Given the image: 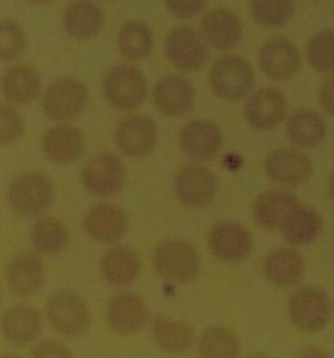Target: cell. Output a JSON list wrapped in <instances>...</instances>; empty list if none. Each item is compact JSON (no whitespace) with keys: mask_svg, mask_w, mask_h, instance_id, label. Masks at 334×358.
I'll return each instance as SVG.
<instances>
[{"mask_svg":"<svg viewBox=\"0 0 334 358\" xmlns=\"http://www.w3.org/2000/svg\"><path fill=\"white\" fill-rule=\"evenodd\" d=\"M46 314L52 329L66 338H80L90 327L92 319L87 303L71 290H59L50 296Z\"/></svg>","mask_w":334,"mask_h":358,"instance_id":"2","label":"cell"},{"mask_svg":"<svg viewBox=\"0 0 334 358\" xmlns=\"http://www.w3.org/2000/svg\"><path fill=\"white\" fill-rule=\"evenodd\" d=\"M289 314L295 326L307 332L324 329L332 317V303L324 290L305 287L289 299Z\"/></svg>","mask_w":334,"mask_h":358,"instance_id":"8","label":"cell"},{"mask_svg":"<svg viewBox=\"0 0 334 358\" xmlns=\"http://www.w3.org/2000/svg\"><path fill=\"white\" fill-rule=\"evenodd\" d=\"M264 271L272 284L279 288H290L305 276V258L294 249H277L266 257Z\"/></svg>","mask_w":334,"mask_h":358,"instance_id":"25","label":"cell"},{"mask_svg":"<svg viewBox=\"0 0 334 358\" xmlns=\"http://www.w3.org/2000/svg\"><path fill=\"white\" fill-rule=\"evenodd\" d=\"M7 199L17 216L31 219L49 208L54 199V186L45 176L24 174L10 183Z\"/></svg>","mask_w":334,"mask_h":358,"instance_id":"4","label":"cell"},{"mask_svg":"<svg viewBox=\"0 0 334 358\" xmlns=\"http://www.w3.org/2000/svg\"><path fill=\"white\" fill-rule=\"evenodd\" d=\"M30 3H34V4H46L50 3L51 0H29Z\"/></svg>","mask_w":334,"mask_h":358,"instance_id":"43","label":"cell"},{"mask_svg":"<svg viewBox=\"0 0 334 358\" xmlns=\"http://www.w3.org/2000/svg\"><path fill=\"white\" fill-rule=\"evenodd\" d=\"M208 0H164L166 10L177 19L187 20L201 13Z\"/></svg>","mask_w":334,"mask_h":358,"instance_id":"39","label":"cell"},{"mask_svg":"<svg viewBox=\"0 0 334 358\" xmlns=\"http://www.w3.org/2000/svg\"><path fill=\"white\" fill-rule=\"evenodd\" d=\"M108 326L119 335H133L145 327L147 308L144 299L132 293L111 299L106 310Z\"/></svg>","mask_w":334,"mask_h":358,"instance_id":"19","label":"cell"},{"mask_svg":"<svg viewBox=\"0 0 334 358\" xmlns=\"http://www.w3.org/2000/svg\"><path fill=\"white\" fill-rule=\"evenodd\" d=\"M208 81L219 99L238 102L254 88L255 71L251 63L239 55H225L215 62Z\"/></svg>","mask_w":334,"mask_h":358,"instance_id":"1","label":"cell"},{"mask_svg":"<svg viewBox=\"0 0 334 358\" xmlns=\"http://www.w3.org/2000/svg\"><path fill=\"white\" fill-rule=\"evenodd\" d=\"M24 134V123L20 115L8 105L0 108V143L10 145L20 139Z\"/></svg>","mask_w":334,"mask_h":358,"instance_id":"38","label":"cell"},{"mask_svg":"<svg viewBox=\"0 0 334 358\" xmlns=\"http://www.w3.org/2000/svg\"><path fill=\"white\" fill-rule=\"evenodd\" d=\"M328 189H329V195H331V198L334 201V170L332 171V174H331V177H329V182H328Z\"/></svg>","mask_w":334,"mask_h":358,"instance_id":"42","label":"cell"},{"mask_svg":"<svg viewBox=\"0 0 334 358\" xmlns=\"http://www.w3.org/2000/svg\"><path fill=\"white\" fill-rule=\"evenodd\" d=\"M88 100V88L81 80L63 76L50 83L43 94L42 108L50 120L63 122L80 115Z\"/></svg>","mask_w":334,"mask_h":358,"instance_id":"5","label":"cell"},{"mask_svg":"<svg viewBox=\"0 0 334 358\" xmlns=\"http://www.w3.org/2000/svg\"><path fill=\"white\" fill-rule=\"evenodd\" d=\"M198 353L205 358H233L240 353V341L225 327L208 329L198 344Z\"/></svg>","mask_w":334,"mask_h":358,"instance_id":"35","label":"cell"},{"mask_svg":"<svg viewBox=\"0 0 334 358\" xmlns=\"http://www.w3.org/2000/svg\"><path fill=\"white\" fill-rule=\"evenodd\" d=\"M153 336L158 347L165 352L182 353L194 344L195 332L183 322L157 318L153 323Z\"/></svg>","mask_w":334,"mask_h":358,"instance_id":"32","label":"cell"},{"mask_svg":"<svg viewBox=\"0 0 334 358\" xmlns=\"http://www.w3.org/2000/svg\"><path fill=\"white\" fill-rule=\"evenodd\" d=\"M84 225L92 238L102 243H112L127 233L128 217L118 206L99 203L89 209Z\"/></svg>","mask_w":334,"mask_h":358,"instance_id":"20","label":"cell"},{"mask_svg":"<svg viewBox=\"0 0 334 358\" xmlns=\"http://www.w3.org/2000/svg\"><path fill=\"white\" fill-rule=\"evenodd\" d=\"M201 31L191 27H177L167 36L165 52L167 59L177 70L194 72L201 70L209 60V48Z\"/></svg>","mask_w":334,"mask_h":358,"instance_id":"7","label":"cell"},{"mask_svg":"<svg viewBox=\"0 0 334 358\" xmlns=\"http://www.w3.org/2000/svg\"><path fill=\"white\" fill-rule=\"evenodd\" d=\"M323 230V220L311 207L296 206L281 227L286 241L294 246H305L319 238Z\"/></svg>","mask_w":334,"mask_h":358,"instance_id":"28","label":"cell"},{"mask_svg":"<svg viewBox=\"0 0 334 358\" xmlns=\"http://www.w3.org/2000/svg\"><path fill=\"white\" fill-rule=\"evenodd\" d=\"M200 31L209 46L227 51L234 49L242 40L243 25L234 10L215 8L204 15Z\"/></svg>","mask_w":334,"mask_h":358,"instance_id":"17","label":"cell"},{"mask_svg":"<svg viewBox=\"0 0 334 358\" xmlns=\"http://www.w3.org/2000/svg\"><path fill=\"white\" fill-rule=\"evenodd\" d=\"M106 1H117V0H106Z\"/></svg>","mask_w":334,"mask_h":358,"instance_id":"44","label":"cell"},{"mask_svg":"<svg viewBox=\"0 0 334 358\" xmlns=\"http://www.w3.org/2000/svg\"><path fill=\"white\" fill-rule=\"evenodd\" d=\"M179 143L189 157L207 161L215 159L222 148V132L212 120H191L180 131Z\"/></svg>","mask_w":334,"mask_h":358,"instance_id":"18","label":"cell"},{"mask_svg":"<svg viewBox=\"0 0 334 358\" xmlns=\"http://www.w3.org/2000/svg\"><path fill=\"white\" fill-rule=\"evenodd\" d=\"M105 13L94 0H73L63 13V25L69 37L88 40L96 37L105 25Z\"/></svg>","mask_w":334,"mask_h":358,"instance_id":"21","label":"cell"},{"mask_svg":"<svg viewBox=\"0 0 334 358\" xmlns=\"http://www.w3.org/2000/svg\"><path fill=\"white\" fill-rule=\"evenodd\" d=\"M33 357H72V353L58 341L45 340L36 347Z\"/></svg>","mask_w":334,"mask_h":358,"instance_id":"40","label":"cell"},{"mask_svg":"<svg viewBox=\"0 0 334 358\" xmlns=\"http://www.w3.org/2000/svg\"><path fill=\"white\" fill-rule=\"evenodd\" d=\"M319 101L325 113L334 118V75L321 84L319 90Z\"/></svg>","mask_w":334,"mask_h":358,"instance_id":"41","label":"cell"},{"mask_svg":"<svg viewBox=\"0 0 334 358\" xmlns=\"http://www.w3.org/2000/svg\"><path fill=\"white\" fill-rule=\"evenodd\" d=\"M260 70L268 79L286 81L294 78L302 64L300 51L286 37L266 40L257 55Z\"/></svg>","mask_w":334,"mask_h":358,"instance_id":"10","label":"cell"},{"mask_svg":"<svg viewBox=\"0 0 334 358\" xmlns=\"http://www.w3.org/2000/svg\"><path fill=\"white\" fill-rule=\"evenodd\" d=\"M153 263L161 278L177 284L192 281L200 271L196 250L179 239L162 243L154 252Z\"/></svg>","mask_w":334,"mask_h":358,"instance_id":"6","label":"cell"},{"mask_svg":"<svg viewBox=\"0 0 334 358\" xmlns=\"http://www.w3.org/2000/svg\"><path fill=\"white\" fill-rule=\"evenodd\" d=\"M287 108V100L281 90L266 87L256 90L247 101L245 117L252 129L270 131L284 122Z\"/></svg>","mask_w":334,"mask_h":358,"instance_id":"13","label":"cell"},{"mask_svg":"<svg viewBox=\"0 0 334 358\" xmlns=\"http://www.w3.org/2000/svg\"><path fill=\"white\" fill-rule=\"evenodd\" d=\"M41 75L29 64H15L4 72L1 90L6 100L15 105H28L40 94Z\"/></svg>","mask_w":334,"mask_h":358,"instance_id":"23","label":"cell"},{"mask_svg":"<svg viewBox=\"0 0 334 358\" xmlns=\"http://www.w3.org/2000/svg\"><path fill=\"white\" fill-rule=\"evenodd\" d=\"M127 171L123 162L111 153L97 155L81 170V179L89 192L101 198L115 196L124 187Z\"/></svg>","mask_w":334,"mask_h":358,"instance_id":"9","label":"cell"},{"mask_svg":"<svg viewBox=\"0 0 334 358\" xmlns=\"http://www.w3.org/2000/svg\"><path fill=\"white\" fill-rule=\"evenodd\" d=\"M209 249L218 260L225 263L242 262L252 251V236L240 224L219 222L209 234Z\"/></svg>","mask_w":334,"mask_h":358,"instance_id":"14","label":"cell"},{"mask_svg":"<svg viewBox=\"0 0 334 358\" xmlns=\"http://www.w3.org/2000/svg\"><path fill=\"white\" fill-rule=\"evenodd\" d=\"M286 135L290 143L298 147H316L326 135L324 118L314 110H296L287 120Z\"/></svg>","mask_w":334,"mask_h":358,"instance_id":"26","label":"cell"},{"mask_svg":"<svg viewBox=\"0 0 334 358\" xmlns=\"http://www.w3.org/2000/svg\"><path fill=\"white\" fill-rule=\"evenodd\" d=\"M84 139L79 129L72 126H57L49 129L42 141L45 156L60 165L75 162L84 152Z\"/></svg>","mask_w":334,"mask_h":358,"instance_id":"24","label":"cell"},{"mask_svg":"<svg viewBox=\"0 0 334 358\" xmlns=\"http://www.w3.org/2000/svg\"><path fill=\"white\" fill-rule=\"evenodd\" d=\"M196 92L189 80L168 75L159 80L153 90V100L159 113L166 117H183L194 108Z\"/></svg>","mask_w":334,"mask_h":358,"instance_id":"16","label":"cell"},{"mask_svg":"<svg viewBox=\"0 0 334 358\" xmlns=\"http://www.w3.org/2000/svg\"><path fill=\"white\" fill-rule=\"evenodd\" d=\"M117 46L126 59H145L154 49L153 29L143 21H127L117 34Z\"/></svg>","mask_w":334,"mask_h":358,"instance_id":"31","label":"cell"},{"mask_svg":"<svg viewBox=\"0 0 334 358\" xmlns=\"http://www.w3.org/2000/svg\"><path fill=\"white\" fill-rule=\"evenodd\" d=\"M10 290L19 297H29L40 292L45 282V267L33 254L22 252L12 259L7 268Z\"/></svg>","mask_w":334,"mask_h":358,"instance_id":"22","label":"cell"},{"mask_svg":"<svg viewBox=\"0 0 334 358\" xmlns=\"http://www.w3.org/2000/svg\"><path fill=\"white\" fill-rule=\"evenodd\" d=\"M31 243L41 255L52 257L66 249L68 231L59 220L41 219L31 229Z\"/></svg>","mask_w":334,"mask_h":358,"instance_id":"33","label":"cell"},{"mask_svg":"<svg viewBox=\"0 0 334 358\" xmlns=\"http://www.w3.org/2000/svg\"><path fill=\"white\" fill-rule=\"evenodd\" d=\"M103 94L115 109H136L147 99V78L133 66H114L103 80Z\"/></svg>","mask_w":334,"mask_h":358,"instance_id":"3","label":"cell"},{"mask_svg":"<svg viewBox=\"0 0 334 358\" xmlns=\"http://www.w3.org/2000/svg\"><path fill=\"white\" fill-rule=\"evenodd\" d=\"M140 258L133 250L115 248L108 250L101 260L102 279L112 287H126L138 276Z\"/></svg>","mask_w":334,"mask_h":358,"instance_id":"27","label":"cell"},{"mask_svg":"<svg viewBox=\"0 0 334 358\" xmlns=\"http://www.w3.org/2000/svg\"><path fill=\"white\" fill-rule=\"evenodd\" d=\"M298 204L299 203L294 195L287 191H268L256 200V220L266 229H281L287 216Z\"/></svg>","mask_w":334,"mask_h":358,"instance_id":"30","label":"cell"},{"mask_svg":"<svg viewBox=\"0 0 334 358\" xmlns=\"http://www.w3.org/2000/svg\"><path fill=\"white\" fill-rule=\"evenodd\" d=\"M249 10L260 27L279 28L293 19L295 0H249Z\"/></svg>","mask_w":334,"mask_h":358,"instance_id":"34","label":"cell"},{"mask_svg":"<svg viewBox=\"0 0 334 358\" xmlns=\"http://www.w3.org/2000/svg\"><path fill=\"white\" fill-rule=\"evenodd\" d=\"M174 191L179 201L184 206L204 208L216 198V177L204 166L188 165L177 171Z\"/></svg>","mask_w":334,"mask_h":358,"instance_id":"11","label":"cell"},{"mask_svg":"<svg viewBox=\"0 0 334 358\" xmlns=\"http://www.w3.org/2000/svg\"><path fill=\"white\" fill-rule=\"evenodd\" d=\"M268 177L282 186H300L314 174L311 159L305 153L290 148L272 152L266 159Z\"/></svg>","mask_w":334,"mask_h":358,"instance_id":"15","label":"cell"},{"mask_svg":"<svg viewBox=\"0 0 334 358\" xmlns=\"http://www.w3.org/2000/svg\"><path fill=\"white\" fill-rule=\"evenodd\" d=\"M156 122L147 115H131L122 120L115 132V143L119 150L132 159L150 155L157 144Z\"/></svg>","mask_w":334,"mask_h":358,"instance_id":"12","label":"cell"},{"mask_svg":"<svg viewBox=\"0 0 334 358\" xmlns=\"http://www.w3.org/2000/svg\"><path fill=\"white\" fill-rule=\"evenodd\" d=\"M42 320L37 310L28 306L10 308L1 323L3 335L15 345H27L38 336Z\"/></svg>","mask_w":334,"mask_h":358,"instance_id":"29","label":"cell"},{"mask_svg":"<svg viewBox=\"0 0 334 358\" xmlns=\"http://www.w3.org/2000/svg\"><path fill=\"white\" fill-rule=\"evenodd\" d=\"M305 55L310 66L319 73L334 72V29L317 31L307 42Z\"/></svg>","mask_w":334,"mask_h":358,"instance_id":"36","label":"cell"},{"mask_svg":"<svg viewBox=\"0 0 334 358\" xmlns=\"http://www.w3.org/2000/svg\"><path fill=\"white\" fill-rule=\"evenodd\" d=\"M27 49V36L17 21L3 20L0 27V55L4 62L20 57Z\"/></svg>","mask_w":334,"mask_h":358,"instance_id":"37","label":"cell"}]
</instances>
